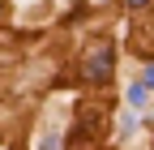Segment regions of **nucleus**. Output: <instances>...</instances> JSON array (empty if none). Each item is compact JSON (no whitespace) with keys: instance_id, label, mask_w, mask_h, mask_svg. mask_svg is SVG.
Here are the masks:
<instances>
[{"instance_id":"nucleus-1","label":"nucleus","mask_w":154,"mask_h":150,"mask_svg":"<svg viewBox=\"0 0 154 150\" xmlns=\"http://www.w3.org/2000/svg\"><path fill=\"white\" fill-rule=\"evenodd\" d=\"M111 69H116L111 47H94V52H90V60L82 64V77H86V82H107V77H111Z\"/></svg>"},{"instance_id":"nucleus-2","label":"nucleus","mask_w":154,"mask_h":150,"mask_svg":"<svg viewBox=\"0 0 154 150\" xmlns=\"http://www.w3.org/2000/svg\"><path fill=\"white\" fill-rule=\"evenodd\" d=\"M150 95H154V90H150V86H141V82H133V86H128V103H133V107H141Z\"/></svg>"},{"instance_id":"nucleus-3","label":"nucleus","mask_w":154,"mask_h":150,"mask_svg":"<svg viewBox=\"0 0 154 150\" xmlns=\"http://www.w3.org/2000/svg\"><path fill=\"white\" fill-rule=\"evenodd\" d=\"M38 150H60V133H56V129H51V133L43 137V146H38Z\"/></svg>"},{"instance_id":"nucleus-4","label":"nucleus","mask_w":154,"mask_h":150,"mask_svg":"<svg viewBox=\"0 0 154 150\" xmlns=\"http://www.w3.org/2000/svg\"><path fill=\"white\" fill-rule=\"evenodd\" d=\"M133 129H137V116H124V120H120V133L128 137V133H133Z\"/></svg>"},{"instance_id":"nucleus-5","label":"nucleus","mask_w":154,"mask_h":150,"mask_svg":"<svg viewBox=\"0 0 154 150\" xmlns=\"http://www.w3.org/2000/svg\"><path fill=\"white\" fill-rule=\"evenodd\" d=\"M141 86H150V90H154V64H146V73H141Z\"/></svg>"},{"instance_id":"nucleus-6","label":"nucleus","mask_w":154,"mask_h":150,"mask_svg":"<svg viewBox=\"0 0 154 150\" xmlns=\"http://www.w3.org/2000/svg\"><path fill=\"white\" fill-rule=\"evenodd\" d=\"M128 5H133V9H137V5H146V0H128Z\"/></svg>"},{"instance_id":"nucleus-7","label":"nucleus","mask_w":154,"mask_h":150,"mask_svg":"<svg viewBox=\"0 0 154 150\" xmlns=\"http://www.w3.org/2000/svg\"><path fill=\"white\" fill-rule=\"evenodd\" d=\"M0 17H5V9H0Z\"/></svg>"}]
</instances>
